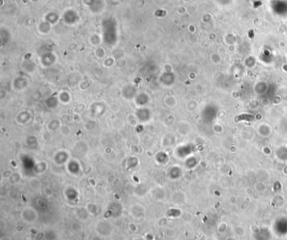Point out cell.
I'll return each instance as SVG.
<instances>
[{
	"label": "cell",
	"mask_w": 287,
	"mask_h": 240,
	"mask_svg": "<svg viewBox=\"0 0 287 240\" xmlns=\"http://www.w3.org/2000/svg\"><path fill=\"white\" fill-rule=\"evenodd\" d=\"M264 229H260V230L258 231V233L255 235L256 240H263V239H265V238H266L267 240L270 239V233H269V231L264 235L263 234V233H264Z\"/></svg>",
	"instance_id": "1"
}]
</instances>
